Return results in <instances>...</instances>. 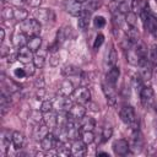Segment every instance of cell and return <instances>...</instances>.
<instances>
[{
    "label": "cell",
    "instance_id": "cell-1",
    "mask_svg": "<svg viewBox=\"0 0 157 157\" xmlns=\"http://www.w3.org/2000/svg\"><path fill=\"white\" fill-rule=\"evenodd\" d=\"M126 60L131 65H139L142 59L147 58V49L144 43H136L126 49Z\"/></svg>",
    "mask_w": 157,
    "mask_h": 157
},
{
    "label": "cell",
    "instance_id": "cell-2",
    "mask_svg": "<svg viewBox=\"0 0 157 157\" xmlns=\"http://www.w3.org/2000/svg\"><path fill=\"white\" fill-rule=\"evenodd\" d=\"M119 115H120V119L123 120V123H125L126 125H129L132 129V131L139 130V119L136 117L135 109L131 105H124L120 109Z\"/></svg>",
    "mask_w": 157,
    "mask_h": 157
},
{
    "label": "cell",
    "instance_id": "cell-3",
    "mask_svg": "<svg viewBox=\"0 0 157 157\" xmlns=\"http://www.w3.org/2000/svg\"><path fill=\"white\" fill-rule=\"evenodd\" d=\"M141 18H142V23L145 29L151 33L152 36H157V15H155L150 7L147 6L141 13Z\"/></svg>",
    "mask_w": 157,
    "mask_h": 157
},
{
    "label": "cell",
    "instance_id": "cell-4",
    "mask_svg": "<svg viewBox=\"0 0 157 157\" xmlns=\"http://www.w3.org/2000/svg\"><path fill=\"white\" fill-rule=\"evenodd\" d=\"M42 23L36 18H26L25 21L20 22V31L23 32L26 36H38L40 33Z\"/></svg>",
    "mask_w": 157,
    "mask_h": 157
},
{
    "label": "cell",
    "instance_id": "cell-5",
    "mask_svg": "<svg viewBox=\"0 0 157 157\" xmlns=\"http://www.w3.org/2000/svg\"><path fill=\"white\" fill-rule=\"evenodd\" d=\"M71 99L75 103H80V104L88 103L91 99V92L86 86H80V87L75 88V91L72 92Z\"/></svg>",
    "mask_w": 157,
    "mask_h": 157
},
{
    "label": "cell",
    "instance_id": "cell-6",
    "mask_svg": "<svg viewBox=\"0 0 157 157\" xmlns=\"http://www.w3.org/2000/svg\"><path fill=\"white\" fill-rule=\"evenodd\" d=\"M140 101H141L142 107L146 109H150L153 107L156 99H155V92H153L152 87L146 86L142 88V91L140 92Z\"/></svg>",
    "mask_w": 157,
    "mask_h": 157
},
{
    "label": "cell",
    "instance_id": "cell-7",
    "mask_svg": "<svg viewBox=\"0 0 157 157\" xmlns=\"http://www.w3.org/2000/svg\"><path fill=\"white\" fill-rule=\"evenodd\" d=\"M52 102H53V108L56 112H69L70 108L72 107V104L75 103L71 98H67V97H64L60 94L56 98H54Z\"/></svg>",
    "mask_w": 157,
    "mask_h": 157
},
{
    "label": "cell",
    "instance_id": "cell-8",
    "mask_svg": "<svg viewBox=\"0 0 157 157\" xmlns=\"http://www.w3.org/2000/svg\"><path fill=\"white\" fill-rule=\"evenodd\" d=\"M63 6L64 10L71 16L80 17L81 15H83V5H81V2H77L75 0H65L63 2Z\"/></svg>",
    "mask_w": 157,
    "mask_h": 157
},
{
    "label": "cell",
    "instance_id": "cell-9",
    "mask_svg": "<svg viewBox=\"0 0 157 157\" xmlns=\"http://www.w3.org/2000/svg\"><path fill=\"white\" fill-rule=\"evenodd\" d=\"M130 150L132 152H141L142 148H144V145H145V141H144V136L141 134L140 130H135L132 131V135H131V139H130Z\"/></svg>",
    "mask_w": 157,
    "mask_h": 157
},
{
    "label": "cell",
    "instance_id": "cell-10",
    "mask_svg": "<svg viewBox=\"0 0 157 157\" xmlns=\"http://www.w3.org/2000/svg\"><path fill=\"white\" fill-rule=\"evenodd\" d=\"M102 90H103V92H104V96H105V98H107L108 104L112 105V107H114L115 103H117V91H115V86L112 85V83H109V82H107V81H104V82L102 83Z\"/></svg>",
    "mask_w": 157,
    "mask_h": 157
},
{
    "label": "cell",
    "instance_id": "cell-11",
    "mask_svg": "<svg viewBox=\"0 0 157 157\" xmlns=\"http://www.w3.org/2000/svg\"><path fill=\"white\" fill-rule=\"evenodd\" d=\"M10 142H12V132L10 130L2 129L0 134V152L5 155L10 147Z\"/></svg>",
    "mask_w": 157,
    "mask_h": 157
},
{
    "label": "cell",
    "instance_id": "cell-12",
    "mask_svg": "<svg viewBox=\"0 0 157 157\" xmlns=\"http://www.w3.org/2000/svg\"><path fill=\"white\" fill-rule=\"evenodd\" d=\"M112 147H113L114 153L118 155V156H125V155H128L129 151H130V145H129V142H128L126 140H124V139L115 140V141L113 142V146H112Z\"/></svg>",
    "mask_w": 157,
    "mask_h": 157
},
{
    "label": "cell",
    "instance_id": "cell-13",
    "mask_svg": "<svg viewBox=\"0 0 157 157\" xmlns=\"http://www.w3.org/2000/svg\"><path fill=\"white\" fill-rule=\"evenodd\" d=\"M36 20H38L40 23H49L54 20V12L50 9H38L36 12Z\"/></svg>",
    "mask_w": 157,
    "mask_h": 157
},
{
    "label": "cell",
    "instance_id": "cell-14",
    "mask_svg": "<svg viewBox=\"0 0 157 157\" xmlns=\"http://www.w3.org/2000/svg\"><path fill=\"white\" fill-rule=\"evenodd\" d=\"M137 66L140 67L139 74H140V76L142 77V80H144V81H150V80H151V76H152V69H151V65H150L147 58H146V59H142V60L139 63Z\"/></svg>",
    "mask_w": 157,
    "mask_h": 157
},
{
    "label": "cell",
    "instance_id": "cell-15",
    "mask_svg": "<svg viewBox=\"0 0 157 157\" xmlns=\"http://www.w3.org/2000/svg\"><path fill=\"white\" fill-rule=\"evenodd\" d=\"M56 145H58V140L56 137L54 136L53 132H49L42 141H40V146H42V150L48 152V151H52L54 148H56Z\"/></svg>",
    "mask_w": 157,
    "mask_h": 157
},
{
    "label": "cell",
    "instance_id": "cell-16",
    "mask_svg": "<svg viewBox=\"0 0 157 157\" xmlns=\"http://www.w3.org/2000/svg\"><path fill=\"white\" fill-rule=\"evenodd\" d=\"M17 53H18V61L22 63L23 65L25 64H29V63L33 61V58H34L33 56V52L27 45H25L22 48H18Z\"/></svg>",
    "mask_w": 157,
    "mask_h": 157
},
{
    "label": "cell",
    "instance_id": "cell-17",
    "mask_svg": "<svg viewBox=\"0 0 157 157\" xmlns=\"http://www.w3.org/2000/svg\"><path fill=\"white\" fill-rule=\"evenodd\" d=\"M69 113V117L71 119H75V120H80L82 117L86 115V108L83 107V104H80V103H74L72 107L70 108V110L67 112Z\"/></svg>",
    "mask_w": 157,
    "mask_h": 157
},
{
    "label": "cell",
    "instance_id": "cell-18",
    "mask_svg": "<svg viewBox=\"0 0 157 157\" xmlns=\"http://www.w3.org/2000/svg\"><path fill=\"white\" fill-rule=\"evenodd\" d=\"M87 145L81 140V139H77V140H74L72 144H71V155L76 156V157H81L86 153L87 151Z\"/></svg>",
    "mask_w": 157,
    "mask_h": 157
},
{
    "label": "cell",
    "instance_id": "cell-19",
    "mask_svg": "<svg viewBox=\"0 0 157 157\" xmlns=\"http://www.w3.org/2000/svg\"><path fill=\"white\" fill-rule=\"evenodd\" d=\"M74 91H75V87H74V83L70 80L61 81L60 85H59V88H58V93L60 96H64V97H70Z\"/></svg>",
    "mask_w": 157,
    "mask_h": 157
},
{
    "label": "cell",
    "instance_id": "cell-20",
    "mask_svg": "<svg viewBox=\"0 0 157 157\" xmlns=\"http://www.w3.org/2000/svg\"><path fill=\"white\" fill-rule=\"evenodd\" d=\"M1 77H2V88H4L2 91L7 92L9 94H12V93H16L20 90V85L18 83H16L15 81H12L11 78L5 77L4 75Z\"/></svg>",
    "mask_w": 157,
    "mask_h": 157
},
{
    "label": "cell",
    "instance_id": "cell-21",
    "mask_svg": "<svg viewBox=\"0 0 157 157\" xmlns=\"http://www.w3.org/2000/svg\"><path fill=\"white\" fill-rule=\"evenodd\" d=\"M49 134V128L45 124H38L33 129V139L37 141H42Z\"/></svg>",
    "mask_w": 157,
    "mask_h": 157
},
{
    "label": "cell",
    "instance_id": "cell-22",
    "mask_svg": "<svg viewBox=\"0 0 157 157\" xmlns=\"http://www.w3.org/2000/svg\"><path fill=\"white\" fill-rule=\"evenodd\" d=\"M78 123H80V129H81V131H93V129H94V126H96L94 119H93L92 117H87V115L82 117V118L78 120Z\"/></svg>",
    "mask_w": 157,
    "mask_h": 157
},
{
    "label": "cell",
    "instance_id": "cell-23",
    "mask_svg": "<svg viewBox=\"0 0 157 157\" xmlns=\"http://www.w3.org/2000/svg\"><path fill=\"white\" fill-rule=\"evenodd\" d=\"M43 119H44V124L49 129H54L56 126V124H58V112L54 113L53 110H50L48 113H44Z\"/></svg>",
    "mask_w": 157,
    "mask_h": 157
},
{
    "label": "cell",
    "instance_id": "cell-24",
    "mask_svg": "<svg viewBox=\"0 0 157 157\" xmlns=\"http://www.w3.org/2000/svg\"><path fill=\"white\" fill-rule=\"evenodd\" d=\"M102 6V0H87L83 2V13H92Z\"/></svg>",
    "mask_w": 157,
    "mask_h": 157
},
{
    "label": "cell",
    "instance_id": "cell-25",
    "mask_svg": "<svg viewBox=\"0 0 157 157\" xmlns=\"http://www.w3.org/2000/svg\"><path fill=\"white\" fill-rule=\"evenodd\" d=\"M27 36L23 33V32H21V31H18V32H16L13 36H12V44L16 47V48H22V47H25V45H27Z\"/></svg>",
    "mask_w": 157,
    "mask_h": 157
},
{
    "label": "cell",
    "instance_id": "cell-26",
    "mask_svg": "<svg viewBox=\"0 0 157 157\" xmlns=\"http://www.w3.org/2000/svg\"><path fill=\"white\" fill-rule=\"evenodd\" d=\"M9 93L2 91L0 94V114L4 117L10 110V98L7 96Z\"/></svg>",
    "mask_w": 157,
    "mask_h": 157
},
{
    "label": "cell",
    "instance_id": "cell-27",
    "mask_svg": "<svg viewBox=\"0 0 157 157\" xmlns=\"http://www.w3.org/2000/svg\"><path fill=\"white\" fill-rule=\"evenodd\" d=\"M119 76H120V70H119V67L115 65V66L110 67L109 71L107 72V75H105V81L115 86V83H117V81H118V78H119Z\"/></svg>",
    "mask_w": 157,
    "mask_h": 157
},
{
    "label": "cell",
    "instance_id": "cell-28",
    "mask_svg": "<svg viewBox=\"0 0 157 157\" xmlns=\"http://www.w3.org/2000/svg\"><path fill=\"white\" fill-rule=\"evenodd\" d=\"M61 74H63L64 76H77V75H81V70H80V67L76 66V65L66 64V65L63 66Z\"/></svg>",
    "mask_w": 157,
    "mask_h": 157
},
{
    "label": "cell",
    "instance_id": "cell-29",
    "mask_svg": "<svg viewBox=\"0 0 157 157\" xmlns=\"http://www.w3.org/2000/svg\"><path fill=\"white\" fill-rule=\"evenodd\" d=\"M12 145L16 150H20L25 145V136L21 131H12Z\"/></svg>",
    "mask_w": 157,
    "mask_h": 157
},
{
    "label": "cell",
    "instance_id": "cell-30",
    "mask_svg": "<svg viewBox=\"0 0 157 157\" xmlns=\"http://www.w3.org/2000/svg\"><path fill=\"white\" fill-rule=\"evenodd\" d=\"M40 45H42V38L39 36H32L28 42H27V47L32 50V52H37L40 49Z\"/></svg>",
    "mask_w": 157,
    "mask_h": 157
},
{
    "label": "cell",
    "instance_id": "cell-31",
    "mask_svg": "<svg viewBox=\"0 0 157 157\" xmlns=\"http://www.w3.org/2000/svg\"><path fill=\"white\" fill-rule=\"evenodd\" d=\"M117 60H118V55H117V52H115V48L112 47L109 53L107 54V59H105V64L109 66V67H113L117 65Z\"/></svg>",
    "mask_w": 157,
    "mask_h": 157
},
{
    "label": "cell",
    "instance_id": "cell-32",
    "mask_svg": "<svg viewBox=\"0 0 157 157\" xmlns=\"http://www.w3.org/2000/svg\"><path fill=\"white\" fill-rule=\"evenodd\" d=\"M33 64L36 65V67H43L44 64H45V52H40V50H37L36 52V55L33 58Z\"/></svg>",
    "mask_w": 157,
    "mask_h": 157
},
{
    "label": "cell",
    "instance_id": "cell-33",
    "mask_svg": "<svg viewBox=\"0 0 157 157\" xmlns=\"http://www.w3.org/2000/svg\"><path fill=\"white\" fill-rule=\"evenodd\" d=\"M88 26H90V13L81 15L78 17V20H77V27H78V29L85 31V29L88 28Z\"/></svg>",
    "mask_w": 157,
    "mask_h": 157
},
{
    "label": "cell",
    "instance_id": "cell-34",
    "mask_svg": "<svg viewBox=\"0 0 157 157\" xmlns=\"http://www.w3.org/2000/svg\"><path fill=\"white\" fill-rule=\"evenodd\" d=\"M144 80H142V77L140 76V74H135L134 75V77H132V86H134V88L136 90V92H139V94H140V92L142 91V88L145 87L144 86Z\"/></svg>",
    "mask_w": 157,
    "mask_h": 157
},
{
    "label": "cell",
    "instance_id": "cell-35",
    "mask_svg": "<svg viewBox=\"0 0 157 157\" xmlns=\"http://www.w3.org/2000/svg\"><path fill=\"white\" fill-rule=\"evenodd\" d=\"M27 16H28V12H27L25 9H22V7H17V9H15L13 20H16L17 22H22V21H25V20L27 18Z\"/></svg>",
    "mask_w": 157,
    "mask_h": 157
},
{
    "label": "cell",
    "instance_id": "cell-36",
    "mask_svg": "<svg viewBox=\"0 0 157 157\" xmlns=\"http://www.w3.org/2000/svg\"><path fill=\"white\" fill-rule=\"evenodd\" d=\"M29 120L34 124V126L36 125H38V124H42L43 121H44V119H43V115H42V112L39 110H33L32 113H31V115H29Z\"/></svg>",
    "mask_w": 157,
    "mask_h": 157
},
{
    "label": "cell",
    "instance_id": "cell-37",
    "mask_svg": "<svg viewBox=\"0 0 157 157\" xmlns=\"http://www.w3.org/2000/svg\"><path fill=\"white\" fill-rule=\"evenodd\" d=\"M125 22L128 23L129 27H136V23H137L136 12H134V11H129V12L125 15Z\"/></svg>",
    "mask_w": 157,
    "mask_h": 157
},
{
    "label": "cell",
    "instance_id": "cell-38",
    "mask_svg": "<svg viewBox=\"0 0 157 157\" xmlns=\"http://www.w3.org/2000/svg\"><path fill=\"white\" fill-rule=\"evenodd\" d=\"M13 13H15V9H12L11 6H5L1 11V16L4 18V21H9L13 18Z\"/></svg>",
    "mask_w": 157,
    "mask_h": 157
},
{
    "label": "cell",
    "instance_id": "cell-39",
    "mask_svg": "<svg viewBox=\"0 0 157 157\" xmlns=\"http://www.w3.org/2000/svg\"><path fill=\"white\" fill-rule=\"evenodd\" d=\"M80 139H81L86 145H90V144H92V142L94 141V134H93V131H82Z\"/></svg>",
    "mask_w": 157,
    "mask_h": 157
},
{
    "label": "cell",
    "instance_id": "cell-40",
    "mask_svg": "<svg viewBox=\"0 0 157 157\" xmlns=\"http://www.w3.org/2000/svg\"><path fill=\"white\" fill-rule=\"evenodd\" d=\"M113 135V128L110 124H105L102 129V137H103V141H108Z\"/></svg>",
    "mask_w": 157,
    "mask_h": 157
},
{
    "label": "cell",
    "instance_id": "cell-41",
    "mask_svg": "<svg viewBox=\"0 0 157 157\" xmlns=\"http://www.w3.org/2000/svg\"><path fill=\"white\" fill-rule=\"evenodd\" d=\"M118 11L120 12V13H128L129 11H131V2H128L126 0H121L120 2H119V5H118Z\"/></svg>",
    "mask_w": 157,
    "mask_h": 157
},
{
    "label": "cell",
    "instance_id": "cell-42",
    "mask_svg": "<svg viewBox=\"0 0 157 157\" xmlns=\"http://www.w3.org/2000/svg\"><path fill=\"white\" fill-rule=\"evenodd\" d=\"M52 109H53V102H52V101L45 99V101H43V102L40 103L39 110H40L42 113H48V112H50Z\"/></svg>",
    "mask_w": 157,
    "mask_h": 157
},
{
    "label": "cell",
    "instance_id": "cell-43",
    "mask_svg": "<svg viewBox=\"0 0 157 157\" xmlns=\"http://www.w3.org/2000/svg\"><path fill=\"white\" fill-rule=\"evenodd\" d=\"M150 61L157 66V44H153L150 49Z\"/></svg>",
    "mask_w": 157,
    "mask_h": 157
},
{
    "label": "cell",
    "instance_id": "cell-44",
    "mask_svg": "<svg viewBox=\"0 0 157 157\" xmlns=\"http://www.w3.org/2000/svg\"><path fill=\"white\" fill-rule=\"evenodd\" d=\"M93 25H94L96 28H102V27H104V25H105L104 17H103V16H96V17L93 18Z\"/></svg>",
    "mask_w": 157,
    "mask_h": 157
},
{
    "label": "cell",
    "instance_id": "cell-45",
    "mask_svg": "<svg viewBox=\"0 0 157 157\" xmlns=\"http://www.w3.org/2000/svg\"><path fill=\"white\" fill-rule=\"evenodd\" d=\"M13 76H15V78H23V77H27L26 71H25L23 67H16V69L13 70Z\"/></svg>",
    "mask_w": 157,
    "mask_h": 157
},
{
    "label": "cell",
    "instance_id": "cell-46",
    "mask_svg": "<svg viewBox=\"0 0 157 157\" xmlns=\"http://www.w3.org/2000/svg\"><path fill=\"white\" fill-rule=\"evenodd\" d=\"M103 42H104V36H103L102 33H98V34L96 36V39H94V43H93V48H94V49L99 48V47L103 44Z\"/></svg>",
    "mask_w": 157,
    "mask_h": 157
},
{
    "label": "cell",
    "instance_id": "cell-47",
    "mask_svg": "<svg viewBox=\"0 0 157 157\" xmlns=\"http://www.w3.org/2000/svg\"><path fill=\"white\" fill-rule=\"evenodd\" d=\"M23 69H25V71H26V75H27V76H32V75L34 74L36 65H34V64H32V63H29V64H25Z\"/></svg>",
    "mask_w": 157,
    "mask_h": 157
},
{
    "label": "cell",
    "instance_id": "cell-48",
    "mask_svg": "<svg viewBox=\"0 0 157 157\" xmlns=\"http://www.w3.org/2000/svg\"><path fill=\"white\" fill-rule=\"evenodd\" d=\"M6 58H7V63H9V64H13L16 60H18V53H17V52L10 53Z\"/></svg>",
    "mask_w": 157,
    "mask_h": 157
},
{
    "label": "cell",
    "instance_id": "cell-49",
    "mask_svg": "<svg viewBox=\"0 0 157 157\" xmlns=\"http://www.w3.org/2000/svg\"><path fill=\"white\" fill-rule=\"evenodd\" d=\"M49 61H50V65H52V66H56V65L59 64V55H58L56 53H52Z\"/></svg>",
    "mask_w": 157,
    "mask_h": 157
},
{
    "label": "cell",
    "instance_id": "cell-50",
    "mask_svg": "<svg viewBox=\"0 0 157 157\" xmlns=\"http://www.w3.org/2000/svg\"><path fill=\"white\" fill-rule=\"evenodd\" d=\"M34 86H36V88H37V90H38V88H44V86H45L44 78H43V77L37 78V80H36V82H34Z\"/></svg>",
    "mask_w": 157,
    "mask_h": 157
},
{
    "label": "cell",
    "instance_id": "cell-51",
    "mask_svg": "<svg viewBox=\"0 0 157 157\" xmlns=\"http://www.w3.org/2000/svg\"><path fill=\"white\" fill-rule=\"evenodd\" d=\"M9 54H10V49H9V47L5 45V44L2 43V44H1V56L5 58V56H7Z\"/></svg>",
    "mask_w": 157,
    "mask_h": 157
},
{
    "label": "cell",
    "instance_id": "cell-52",
    "mask_svg": "<svg viewBox=\"0 0 157 157\" xmlns=\"http://www.w3.org/2000/svg\"><path fill=\"white\" fill-rule=\"evenodd\" d=\"M12 4L17 7H22L25 4H28V0H12Z\"/></svg>",
    "mask_w": 157,
    "mask_h": 157
},
{
    "label": "cell",
    "instance_id": "cell-53",
    "mask_svg": "<svg viewBox=\"0 0 157 157\" xmlns=\"http://www.w3.org/2000/svg\"><path fill=\"white\" fill-rule=\"evenodd\" d=\"M42 2H43V0H28V4L32 7H39Z\"/></svg>",
    "mask_w": 157,
    "mask_h": 157
},
{
    "label": "cell",
    "instance_id": "cell-54",
    "mask_svg": "<svg viewBox=\"0 0 157 157\" xmlns=\"http://www.w3.org/2000/svg\"><path fill=\"white\" fill-rule=\"evenodd\" d=\"M4 38H5V31H4V28H0V42L1 43L4 42Z\"/></svg>",
    "mask_w": 157,
    "mask_h": 157
},
{
    "label": "cell",
    "instance_id": "cell-55",
    "mask_svg": "<svg viewBox=\"0 0 157 157\" xmlns=\"http://www.w3.org/2000/svg\"><path fill=\"white\" fill-rule=\"evenodd\" d=\"M97 156H105V157H109V153H108V152H97Z\"/></svg>",
    "mask_w": 157,
    "mask_h": 157
},
{
    "label": "cell",
    "instance_id": "cell-56",
    "mask_svg": "<svg viewBox=\"0 0 157 157\" xmlns=\"http://www.w3.org/2000/svg\"><path fill=\"white\" fill-rule=\"evenodd\" d=\"M75 1H77V2H81V4H82V2H86L87 0H75Z\"/></svg>",
    "mask_w": 157,
    "mask_h": 157
},
{
    "label": "cell",
    "instance_id": "cell-57",
    "mask_svg": "<svg viewBox=\"0 0 157 157\" xmlns=\"http://www.w3.org/2000/svg\"><path fill=\"white\" fill-rule=\"evenodd\" d=\"M156 2H157V0H156Z\"/></svg>",
    "mask_w": 157,
    "mask_h": 157
}]
</instances>
